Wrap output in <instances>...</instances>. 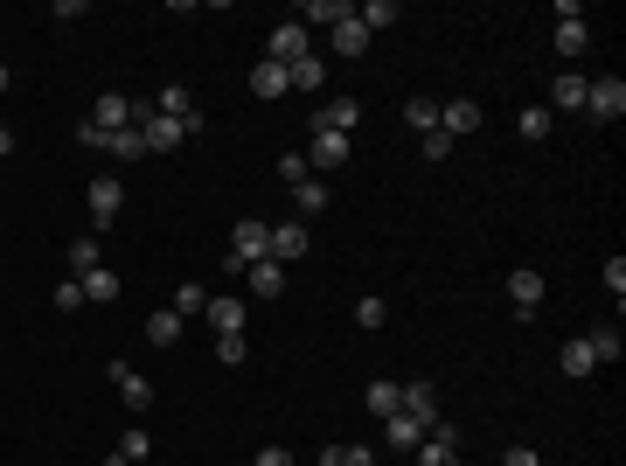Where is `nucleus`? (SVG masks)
<instances>
[{"label":"nucleus","instance_id":"obj_1","mask_svg":"<svg viewBox=\"0 0 626 466\" xmlns=\"http://www.w3.org/2000/svg\"><path fill=\"white\" fill-rule=\"evenodd\" d=\"M272 258V223H258V216H244L237 230H230V272H251V265H265Z\"/></svg>","mask_w":626,"mask_h":466},{"label":"nucleus","instance_id":"obj_2","mask_svg":"<svg viewBox=\"0 0 626 466\" xmlns=\"http://www.w3.org/2000/svg\"><path fill=\"white\" fill-rule=\"evenodd\" d=\"M307 56H313V28L279 21V28H272V42H265V63H286V70H293V63H307Z\"/></svg>","mask_w":626,"mask_h":466},{"label":"nucleus","instance_id":"obj_3","mask_svg":"<svg viewBox=\"0 0 626 466\" xmlns=\"http://www.w3.org/2000/svg\"><path fill=\"white\" fill-rule=\"evenodd\" d=\"M620 112H626V84H620V77H592V84H585V119L613 126Z\"/></svg>","mask_w":626,"mask_h":466},{"label":"nucleus","instance_id":"obj_4","mask_svg":"<svg viewBox=\"0 0 626 466\" xmlns=\"http://www.w3.org/2000/svg\"><path fill=\"white\" fill-rule=\"evenodd\" d=\"M154 112H160V119H174V126H188V133H202V105H195L188 84H167V91L154 98Z\"/></svg>","mask_w":626,"mask_h":466},{"label":"nucleus","instance_id":"obj_5","mask_svg":"<svg viewBox=\"0 0 626 466\" xmlns=\"http://www.w3.org/2000/svg\"><path fill=\"white\" fill-rule=\"evenodd\" d=\"M313 147H307V167L313 174H334L341 160H348V133H327V126H307Z\"/></svg>","mask_w":626,"mask_h":466},{"label":"nucleus","instance_id":"obj_6","mask_svg":"<svg viewBox=\"0 0 626 466\" xmlns=\"http://www.w3.org/2000/svg\"><path fill=\"white\" fill-rule=\"evenodd\" d=\"M404 411H411L425 432H432V425H446V411H439V383H425V376H418V383H404Z\"/></svg>","mask_w":626,"mask_h":466},{"label":"nucleus","instance_id":"obj_7","mask_svg":"<svg viewBox=\"0 0 626 466\" xmlns=\"http://www.w3.org/2000/svg\"><path fill=\"white\" fill-rule=\"evenodd\" d=\"M418 466H460V432L453 425H432L425 446H418Z\"/></svg>","mask_w":626,"mask_h":466},{"label":"nucleus","instance_id":"obj_8","mask_svg":"<svg viewBox=\"0 0 626 466\" xmlns=\"http://www.w3.org/2000/svg\"><path fill=\"white\" fill-rule=\"evenodd\" d=\"M84 202H91V223H112V216L126 209V181H112V174H98Z\"/></svg>","mask_w":626,"mask_h":466},{"label":"nucleus","instance_id":"obj_9","mask_svg":"<svg viewBox=\"0 0 626 466\" xmlns=\"http://www.w3.org/2000/svg\"><path fill=\"white\" fill-rule=\"evenodd\" d=\"M112 383H119L126 411H147V404H154V383H147V376H140L133 362H119V355H112Z\"/></svg>","mask_w":626,"mask_h":466},{"label":"nucleus","instance_id":"obj_10","mask_svg":"<svg viewBox=\"0 0 626 466\" xmlns=\"http://www.w3.org/2000/svg\"><path fill=\"white\" fill-rule=\"evenodd\" d=\"M202 320H209L216 334H244V320H251V307H244V300H230V293H209V307H202Z\"/></svg>","mask_w":626,"mask_h":466},{"label":"nucleus","instance_id":"obj_11","mask_svg":"<svg viewBox=\"0 0 626 466\" xmlns=\"http://www.w3.org/2000/svg\"><path fill=\"white\" fill-rule=\"evenodd\" d=\"M307 251H313L307 223H272V265H293V258H307Z\"/></svg>","mask_w":626,"mask_h":466},{"label":"nucleus","instance_id":"obj_12","mask_svg":"<svg viewBox=\"0 0 626 466\" xmlns=\"http://www.w3.org/2000/svg\"><path fill=\"white\" fill-rule=\"evenodd\" d=\"M585 84H592V77H571V70L550 77V105H543V112H550V119H557V112H585Z\"/></svg>","mask_w":626,"mask_h":466},{"label":"nucleus","instance_id":"obj_13","mask_svg":"<svg viewBox=\"0 0 626 466\" xmlns=\"http://www.w3.org/2000/svg\"><path fill=\"white\" fill-rule=\"evenodd\" d=\"M313 126H327V133H355V126H362V98H327V105L313 112Z\"/></svg>","mask_w":626,"mask_h":466},{"label":"nucleus","instance_id":"obj_14","mask_svg":"<svg viewBox=\"0 0 626 466\" xmlns=\"http://www.w3.org/2000/svg\"><path fill=\"white\" fill-rule=\"evenodd\" d=\"M508 300H515V313H536L543 307V272H536V265L508 272Z\"/></svg>","mask_w":626,"mask_h":466},{"label":"nucleus","instance_id":"obj_15","mask_svg":"<svg viewBox=\"0 0 626 466\" xmlns=\"http://www.w3.org/2000/svg\"><path fill=\"white\" fill-rule=\"evenodd\" d=\"M480 126V98H453V105H439V133L446 140H460V133H473Z\"/></svg>","mask_w":626,"mask_h":466},{"label":"nucleus","instance_id":"obj_16","mask_svg":"<svg viewBox=\"0 0 626 466\" xmlns=\"http://www.w3.org/2000/svg\"><path fill=\"white\" fill-rule=\"evenodd\" d=\"M383 432H390V453H418V446H425V425H418L411 411H390Z\"/></svg>","mask_w":626,"mask_h":466},{"label":"nucleus","instance_id":"obj_17","mask_svg":"<svg viewBox=\"0 0 626 466\" xmlns=\"http://www.w3.org/2000/svg\"><path fill=\"white\" fill-rule=\"evenodd\" d=\"M327 35H334V56H369V42H376V35L355 21V14H348V21H334Z\"/></svg>","mask_w":626,"mask_h":466},{"label":"nucleus","instance_id":"obj_18","mask_svg":"<svg viewBox=\"0 0 626 466\" xmlns=\"http://www.w3.org/2000/svg\"><path fill=\"white\" fill-rule=\"evenodd\" d=\"M286 91H293V70L286 63H258L251 70V98H286Z\"/></svg>","mask_w":626,"mask_h":466},{"label":"nucleus","instance_id":"obj_19","mask_svg":"<svg viewBox=\"0 0 626 466\" xmlns=\"http://www.w3.org/2000/svg\"><path fill=\"white\" fill-rule=\"evenodd\" d=\"M91 126H105V133H119V126H133V98H119V91H105V98L91 105Z\"/></svg>","mask_w":626,"mask_h":466},{"label":"nucleus","instance_id":"obj_20","mask_svg":"<svg viewBox=\"0 0 626 466\" xmlns=\"http://www.w3.org/2000/svg\"><path fill=\"white\" fill-rule=\"evenodd\" d=\"M585 348H592V362H620V355H626V334L613 327V320H599V327L585 334Z\"/></svg>","mask_w":626,"mask_h":466},{"label":"nucleus","instance_id":"obj_21","mask_svg":"<svg viewBox=\"0 0 626 466\" xmlns=\"http://www.w3.org/2000/svg\"><path fill=\"white\" fill-rule=\"evenodd\" d=\"M355 7L348 0H300V28H334V21H348Z\"/></svg>","mask_w":626,"mask_h":466},{"label":"nucleus","instance_id":"obj_22","mask_svg":"<svg viewBox=\"0 0 626 466\" xmlns=\"http://www.w3.org/2000/svg\"><path fill=\"white\" fill-rule=\"evenodd\" d=\"M244 286H251L258 300H279V293H286V265H272V258H265V265H251V272H244Z\"/></svg>","mask_w":626,"mask_h":466},{"label":"nucleus","instance_id":"obj_23","mask_svg":"<svg viewBox=\"0 0 626 466\" xmlns=\"http://www.w3.org/2000/svg\"><path fill=\"white\" fill-rule=\"evenodd\" d=\"M362 404H369L376 418H390V411H404V383H390V376H376V383L362 390Z\"/></svg>","mask_w":626,"mask_h":466},{"label":"nucleus","instance_id":"obj_24","mask_svg":"<svg viewBox=\"0 0 626 466\" xmlns=\"http://www.w3.org/2000/svg\"><path fill=\"white\" fill-rule=\"evenodd\" d=\"M98 154H112V160H147V140H140L133 126H119V133H105V140H98Z\"/></svg>","mask_w":626,"mask_h":466},{"label":"nucleus","instance_id":"obj_25","mask_svg":"<svg viewBox=\"0 0 626 466\" xmlns=\"http://www.w3.org/2000/svg\"><path fill=\"white\" fill-rule=\"evenodd\" d=\"M585 49H592V28H585V21H557V56H564V63H578Z\"/></svg>","mask_w":626,"mask_h":466},{"label":"nucleus","instance_id":"obj_26","mask_svg":"<svg viewBox=\"0 0 626 466\" xmlns=\"http://www.w3.org/2000/svg\"><path fill=\"white\" fill-rule=\"evenodd\" d=\"M77 286H84V307H91V300H119V272H112V265H91Z\"/></svg>","mask_w":626,"mask_h":466},{"label":"nucleus","instance_id":"obj_27","mask_svg":"<svg viewBox=\"0 0 626 466\" xmlns=\"http://www.w3.org/2000/svg\"><path fill=\"white\" fill-rule=\"evenodd\" d=\"M557 369H564V376H592V369H599V362H592V348H585V334L557 348Z\"/></svg>","mask_w":626,"mask_h":466},{"label":"nucleus","instance_id":"obj_28","mask_svg":"<svg viewBox=\"0 0 626 466\" xmlns=\"http://www.w3.org/2000/svg\"><path fill=\"white\" fill-rule=\"evenodd\" d=\"M404 126H418V133H439V105L418 91V98H404Z\"/></svg>","mask_w":626,"mask_h":466},{"label":"nucleus","instance_id":"obj_29","mask_svg":"<svg viewBox=\"0 0 626 466\" xmlns=\"http://www.w3.org/2000/svg\"><path fill=\"white\" fill-rule=\"evenodd\" d=\"M147 341H154V348H174V341H181V313L160 307L154 320H147Z\"/></svg>","mask_w":626,"mask_h":466},{"label":"nucleus","instance_id":"obj_30","mask_svg":"<svg viewBox=\"0 0 626 466\" xmlns=\"http://www.w3.org/2000/svg\"><path fill=\"white\" fill-rule=\"evenodd\" d=\"M355 21H362L369 35H383V28L397 21V0H369V7H355Z\"/></svg>","mask_w":626,"mask_h":466},{"label":"nucleus","instance_id":"obj_31","mask_svg":"<svg viewBox=\"0 0 626 466\" xmlns=\"http://www.w3.org/2000/svg\"><path fill=\"white\" fill-rule=\"evenodd\" d=\"M91 265H105L98 258V237H70V279H84Z\"/></svg>","mask_w":626,"mask_h":466},{"label":"nucleus","instance_id":"obj_32","mask_svg":"<svg viewBox=\"0 0 626 466\" xmlns=\"http://www.w3.org/2000/svg\"><path fill=\"white\" fill-rule=\"evenodd\" d=\"M147 453H154V439H147V425H133V432H126V439H119V453H112V460L140 466V460H147Z\"/></svg>","mask_w":626,"mask_h":466},{"label":"nucleus","instance_id":"obj_33","mask_svg":"<svg viewBox=\"0 0 626 466\" xmlns=\"http://www.w3.org/2000/svg\"><path fill=\"white\" fill-rule=\"evenodd\" d=\"M202 307H209V286H195V279H188V286H174V313H181V320H195Z\"/></svg>","mask_w":626,"mask_h":466},{"label":"nucleus","instance_id":"obj_34","mask_svg":"<svg viewBox=\"0 0 626 466\" xmlns=\"http://www.w3.org/2000/svg\"><path fill=\"white\" fill-rule=\"evenodd\" d=\"M327 84V56H307V63H293V91H320Z\"/></svg>","mask_w":626,"mask_h":466},{"label":"nucleus","instance_id":"obj_35","mask_svg":"<svg viewBox=\"0 0 626 466\" xmlns=\"http://www.w3.org/2000/svg\"><path fill=\"white\" fill-rule=\"evenodd\" d=\"M293 202H300L307 216H320V209H327V181H320V174H307V181L293 188Z\"/></svg>","mask_w":626,"mask_h":466},{"label":"nucleus","instance_id":"obj_36","mask_svg":"<svg viewBox=\"0 0 626 466\" xmlns=\"http://www.w3.org/2000/svg\"><path fill=\"white\" fill-rule=\"evenodd\" d=\"M550 126H557V119H550L543 105H529V112L515 119V133H522V140H550Z\"/></svg>","mask_w":626,"mask_h":466},{"label":"nucleus","instance_id":"obj_37","mask_svg":"<svg viewBox=\"0 0 626 466\" xmlns=\"http://www.w3.org/2000/svg\"><path fill=\"white\" fill-rule=\"evenodd\" d=\"M216 355H223V369H237V362H251V341L244 334H216Z\"/></svg>","mask_w":626,"mask_h":466},{"label":"nucleus","instance_id":"obj_38","mask_svg":"<svg viewBox=\"0 0 626 466\" xmlns=\"http://www.w3.org/2000/svg\"><path fill=\"white\" fill-rule=\"evenodd\" d=\"M307 174H313V167H307V154H279V181H286V188H300Z\"/></svg>","mask_w":626,"mask_h":466},{"label":"nucleus","instance_id":"obj_39","mask_svg":"<svg viewBox=\"0 0 626 466\" xmlns=\"http://www.w3.org/2000/svg\"><path fill=\"white\" fill-rule=\"evenodd\" d=\"M383 320H390V307H383V300H355V327H369V334H376Z\"/></svg>","mask_w":626,"mask_h":466},{"label":"nucleus","instance_id":"obj_40","mask_svg":"<svg viewBox=\"0 0 626 466\" xmlns=\"http://www.w3.org/2000/svg\"><path fill=\"white\" fill-rule=\"evenodd\" d=\"M606 293H613V307H626V258H606Z\"/></svg>","mask_w":626,"mask_h":466},{"label":"nucleus","instance_id":"obj_41","mask_svg":"<svg viewBox=\"0 0 626 466\" xmlns=\"http://www.w3.org/2000/svg\"><path fill=\"white\" fill-rule=\"evenodd\" d=\"M56 307L77 313V307H84V286H77V279H63V286H56Z\"/></svg>","mask_w":626,"mask_h":466},{"label":"nucleus","instance_id":"obj_42","mask_svg":"<svg viewBox=\"0 0 626 466\" xmlns=\"http://www.w3.org/2000/svg\"><path fill=\"white\" fill-rule=\"evenodd\" d=\"M251 466H293V453H286V446H258V460Z\"/></svg>","mask_w":626,"mask_h":466},{"label":"nucleus","instance_id":"obj_43","mask_svg":"<svg viewBox=\"0 0 626 466\" xmlns=\"http://www.w3.org/2000/svg\"><path fill=\"white\" fill-rule=\"evenodd\" d=\"M501 466H543V460H536V446H508V453H501Z\"/></svg>","mask_w":626,"mask_h":466},{"label":"nucleus","instance_id":"obj_44","mask_svg":"<svg viewBox=\"0 0 626 466\" xmlns=\"http://www.w3.org/2000/svg\"><path fill=\"white\" fill-rule=\"evenodd\" d=\"M7 154H14V133H7V126H0V160H7Z\"/></svg>","mask_w":626,"mask_h":466},{"label":"nucleus","instance_id":"obj_45","mask_svg":"<svg viewBox=\"0 0 626 466\" xmlns=\"http://www.w3.org/2000/svg\"><path fill=\"white\" fill-rule=\"evenodd\" d=\"M0 91H7V70H0Z\"/></svg>","mask_w":626,"mask_h":466},{"label":"nucleus","instance_id":"obj_46","mask_svg":"<svg viewBox=\"0 0 626 466\" xmlns=\"http://www.w3.org/2000/svg\"><path fill=\"white\" fill-rule=\"evenodd\" d=\"M112 466H126V460H112ZM140 466H147V460H140Z\"/></svg>","mask_w":626,"mask_h":466}]
</instances>
